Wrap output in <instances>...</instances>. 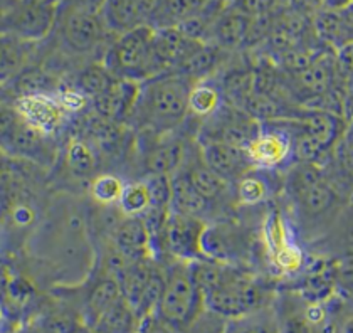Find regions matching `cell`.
<instances>
[{
	"label": "cell",
	"mask_w": 353,
	"mask_h": 333,
	"mask_svg": "<svg viewBox=\"0 0 353 333\" xmlns=\"http://www.w3.org/2000/svg\"><path fill=\"white\" fill-rule=\"evenodd\" d=\"M56 26L59 28L63 48L74 56L93 54L111 36L99 14L83 12L63 6Z\"/></svg>",
	"instance_id": "ba28073f"
},
{
	"label": "cell",
	"mask_w": 353,
	"mask_h": 333,
	"mask_svg": "<svg viewBox=\"0 0 353 333\" xmlns=\"http://www.w3.org/2000/svg\"><path fill=\"white\" fill-rule=\"evenodd\" d=\"M224 105L221 90H219L216 79H204L192 86L189 94V117L207 120Z\"/></svg>",
	"instance_id": "f1b7e54d"
},
{
	"label": "cell",
	"mask_w": 353,
	"mask_h": 333,
	"mask_svg": "<svg viewBox=\"0 0 353 333\" xmlns=\"http://www.w3.org/2000/svg\"><path fill=\"white\" fill-rule=\"evenodd\" d=\"M210 0H162L152 28H176L187 19L204 12Z\"/></svg>",
	"instance_id": "4dcf8cb0"
},
{
	"label": "cell",
	"mask_w": 353,
	"mask_h": 333,
	"mask_svg": "<svg viewBox=\"0 0 353 333\" xmlns=\"http://www.w3.org/2000/svg\"><path fill=\"white\" fill-rule=\"evenodd\" d=\"M0 204H2V197H0Z\"/></svg>",
	"instance_id": "7dc6e473"
},
{
	"label": "cell",
	"mask_w": 353,
	"mask_h": 333,
	"mask_svg": "<svg viewBox=\"0 0 353 333\" xmlns=\"http://www.w3.org/2000/svg\"><path fill=\"white\" fill-rule=\"evenodd\" d=\"M330 315L333 321L332 333H353V300H341L333 306V298L328 301Z\"/></svg>",
	"instance_id": "8d00e7d4"
},
{
	"label": "cell",
	"mask_w": 353,
	"mask_h": 333,
	"mask_svg": "<svg viewBox=\"0 0 353 333\" xmlns=\"http://www.w3.org/2000/svg\"><path fill=\"white\" fill-rule=\"evenodd\" d=\"M313 32L325 48L340 51L353 44V2L340 10L316 9L313 19Z\"/></svg>",
	"instance_id": "e0dca14e"
},
{
	"label": "cell",
	"mask_w": 353,
	"mask_h": 333,
	"mask_svg": "<svg viewBox=\"0 0 353 333\" xmlns=\"http://www.w3.org/2000/svg\"><path fill=\"white\" fill-rule=\"evenodd\" d=\"M49 140L51 137L42 135L26 123L14 105H0V148L3 152L46 165L56 157Z\"/></svg>",
	"instance_id": "8992f818"
},
{
	"label": "cell",
	"mask_w": 353,
	"mask_h": 333,
	"mask_svg": "<svg viewBox=\"0 0 353 333\" xmlns=\"http://www.w3.org/2000/svg\"><path fill=\"white\" fill-rule=\"evenodd\" d=\"M152 41V26H140L111 37L101 61L117 78L138 83L147 81L153 78Z\"/></svg>",
	"instance_id": "5b68a950"
},
{
	"label": "cell",
	"mask_w": 353,
	"mask_h": 333,
	"mask_svg": "<svg viewBox=\"0 0 353 333\" xmlns=\"http://www.w3.org/2000/svg\"><path fill=\"white\" fill-rule=\"evenodd\" d=\"M202 254L214 261L243 264L249 256V239L231 222H207L202 234Z\"/></svg>",
	"instance_id": "7c38bea8"
},
{
	"label": "cell",
	"mask_w": 353,
	"mask_h": 333,
	"mask_svg": "<svg viewBox=\"0 0 353 333\" xmlns=\"http://www.w3.org/2000/svg\"><path fill=\"white\" fill-rule=\"evenodd\" d=\"M111 246L130 261L153 258L152 241L141 217L123 216L110 234ZM155 259V258H153Z\"/></svg>",
	"instance_id": "ac0fdd59"
},
{
	"label": "cell",
	"mask_w": 353,
	"mask_h": 333,
	"mask_svg": "<svg viewBox=\"0 0 353 333\" xmlns=\"http://www.w3.org/2000/svg\"><path fill=\"white\" fill-rule=\"evenodd\" d=\"M352 2H353V0H352Z\"/></svg>",
	"instance_id": "681fc988"
},
{
	"label": "cell",
	"mask_w": 353,
	"mask_h": 333,
	"mask_svg": "<svg viewBox=\"0 0 353 333\" xmlns=\"http://www.w3.org/2000/svg\"><path fill=\"white\" fill-rule=\"evenodd\" d=\"M165 270L167 276L155 315L183 333L205 310L204 296L192 276L189 263L170 259Z\"/></svg>",
	"instance_id": "277c9868"
},
{
	"label": "cell",
	"mask_w": 353,
	"mask_h": 333,
	"mask_svg": "<svg viewBox=\"0 0 353 333\" xmlns=\"http://www.w3.org/2000/svg\"><path fill=\"white\" fill-rule=\"evenodd\" d=\"M152 205V195H150L147 183H145L143 179H140V181L126 182L117 209L126 217H140Z\"/></svg>",
	"instance_id": "e575fe53"
},
{
	"label": "cell",
	"mask_w": 353,
	"mask_h": 333,
	"mask_svg": "<svg viewBox=\"0 0 353 333\" xmlns=\"http://www.w3.org/2000/svg\"><path fill=\"white\" fill-rule=\"evenodd\" d=\"M281 194L296 236L313 244L328 234L350 204L326 179L323 167L314 163H291L285 170Z\"/></svg>",
	"instance_id": "6da1fadb"
},
{
	"label": "cell",
	"mask_w": 353,
	"mask_h": 333,
	"mask_svg": "<svg viewBox=\"0 0 353 333\" xmlns=\"http://www.w3.org/2000/svg\"><path fill=\"white\" fill-rule=\"evenodd\" d=\"M137 328L138 316L135 310L121 296L106 312H103L91 330L96 333H137Z\"/></svg>",
	"instance_id": "83f0119b"
},
{
	"label": "cell",
	"mask_w": 353,
	"mask_h": 333,
	"mask_svg": "<svg viewBox=\"0 0 353 333\" xmlns=\"http://www.w3.org/2000/svg\"><path fill=\"white\" fill-rule=\"evenodd\" d=\"M114 79H117V76L105 66V63L103 61H96V63L88 64L86 68H83L78 72L74 88L81 91L83 94H86L91 101L98 94L105 93L111 84L114 83Z\"/></svg>",
	"instance_id": "d6a6232c"
},
{
	"label": "cell",
	"mask_w": 353,
	"mask_h": 333,
	"mask_svg": "<svg viewBox=\"0 0 353 333\" xmlns=\"http://www.w3.org/2000/svg\"><path fill=\"white\" fill-rule=\"evenodd\" d=\"M190 271L204 296L205 310L234 320L274 303L276 290L244 264L214 259L190 261Z\"/></svg>",
	"instance_id": "7a4b0ae2"
},
{
	"label": "cell",
	"mask_w": 353,
	"mask_h": 333,
	"mask_svg": "<svg viewBox=\"0 0 353 333\" xmlns=\"http://www.w3.org/2000/svg\"><path fill=\"white\" fill-rule=\"evenodd\" d=\"M64 162L74 177L88 179L94 175L96 168H98V150L90 140L74 137L68 141Z\"/></svg>",
	"instance_id": "f546056e"
},
{
	"label": "cell",
	"mask_w": 353,
	"mask_h": 333,
	"mask_svg": "<svg viewBox=\"0 0 353 333\" xmlns=\"http://www.w3.org/2000/svg\"><path fill=\"white\" fill-rule=\"evenodd\" d=\"M270 174L271 170L252 168L251 172H248L234 183V197H236L237 205L258 208V205L264 204L274 194L270 182Z\"/></svg>",
	"instance_id": "4316f807"
},
{
	"label": "cell",
	"mask_w": 353,
	"mask_h": 333,
	"mask_svg": "<svg viewBox=\"0 0 353 333\" xmlns=\"http://www.w3.org/2000/svg\"><path fill=\"white\" fill-rule=\"evenodd\" d=\"M352 79H353V78H352Z\"/></svg>",
	"instance_id": "f907efd6"
},
{
	"label": "cell",
	"mask_w": 353,
	"mask_h": 333,
	"mask_svg": "<svg viewBox=\"0 0 353 333\" xmlns=\"http://www.w3.org/2000/svg\"><path fill=\"white\" fill-rule=\"evenodd\" d=\"M14 3H15V0H0V24H2L3 17L9 14V10L12 9ZM0 29H2V28H0Z\"/></svg>",
	"instance_id": "ee69618b"
},
{
	"label": "cell",
	"mask_w": 353,
	"mask_h": 333,
	"mask_svg": "<svg viewBox=\"0 0 353 333\" xmlns=\"http://www.w3.org/2000/svg\"><path fill=\"white\" fill-rule=\"evenodd\" d=\"M201 126L197 141H224L241 148L248 147L261 130V123L252 120L245 111L228 103L202 121Z\"/></svg>",
	"instance_id": "30bf717a"
},
{
	"label": "cell",
	"mask_w": 353,
	"mask_h": 333,
	"mask_svg": "<svg viewBox=\"0 0 353 333\" xmlns=\"http://www.w3.org/2000/svg\"><path fill=\"white\" fill-rule=\"evenodd\" d=\"M194 84L175 71L141 81L126 126L157 137L176 132L189 118V94Z\"/></svg>",
	"instance_id": "3957f363"
},
{
	"label": "cell",
	"mask_w": 353,
	"mask_h": 333,
	"mask_svg": "<svg viewBox=\"0 0 353 333\" xmlns=\"http://www.w3.org/2000/svg\"><path fill=\"white\" fill-rule=\"evenodd\" d=\"M0 32H2V29H0Z\"/></svg>",
	"instance_id": "c3c4849f"
},
{
	"label": "cell",
	"mask_w": 353,
	"mask_h": 333,
	"mask_svg": "<svg viewBox=\"0 0 353 333\" xmlns=\"http://www.w3.org/2000/svg\"><path fill=\"white\" fill-rule=\"evenodd\" d=\"M172 182V197H170V210L179 214H185V216L201 217L207 221V216L212 212L214 202L207 201L201 194L195 190L192 185L185 172L176 170L170 177Z\"/></svg>",
	"instance_id": "7402d4cb"
},
{
	"label": "cell",
	"mask_w": 353,
	"mask_h": 333,
	"mask_svg": "<svg viewBox=\"0 0 353 333\" xmlns=\"http://www.w3.org/2000/svg\"><path fill=\"white\" fill-rule=\"evenodd\" d=\"M228 320L217 313L204 310L183 333H225Z\"/></svg>",
	"instance_id": "f35d334b"
},
{
	"label": "cell",
	"mask_w": 353,
	"mask_h": 333,
	"mask_svg": "<svg viewBox=\"0 0 353 333\" xmlns=\"http://www.w3.org/2000/svg\"><path fill=\"white\" fill-rule=\"evenodd\" d=\"M36 42H29L15 34L0 32V86L12 83L29 68Z\"/></svg>",
	"instance_id": "ffe728a7"
},
{
	"label": "cell",
	"mask_w": 353,
	"mask_h": 333,
	"mask_svg": "<svg viewBox=\"0 0 353 333\" xmlns=\"http://www.w3.org/2000/svg\"><path fill=\"white\" fill-rule=\"evenodd\" d=\"M140 135L147 137L150 140L143 148V168L150 174H162V175H174L176 170H180V167L183 165L187 159V153H189V147L185 145V141L179 137H175L174 133H168V135Z\"/></svg>",
	"instance_id": "5bb4252c"
},
{
	"label": "cell",
	"mask_w": 353,
	"mask_h": 333,
	"mask_svg": "<svg viewBox=\"0 0 353 333\" xmlns=\"http://www.w3.org/2000/svg\"><path fill=\"white\" fill-rule=\"evenodd\" d=\"M182 170L187 174V177H189L192 185L195 187V190H197L202 197H205L207 201L216 204L217 201H221V199H224L225 195L229 194L231 183L224 181L222 177H219L216 172L210 170V168L202 162L201 152H197V155L192 157L189 150L185 162H183L182 165Z\"/></svg>",
	"instance_id": "603a6c76"
},
{
	"label": "cell",
	"mask_w": 353,
	"mask_h": 333,
	"mask_svg": "<svg viewBox=\"0 0 353 333\" xmlns=\"http://www.w3.org/2000/svg\"><path fill=\"white\" fill-rule=\"evenodd\" d=\"M229 2H231V3H234V2H237V0H229Z\"/></svg>",
	"instance_id": "bcb514c9"
},
{
	"label": "cell",
	"mask_w": 353,
	"mask_h": 333,
	"mask_svg": "<svg viewBox=\"0 0 353 333\" xmlns=\"http://www.w3.org/2000/svg\"><path fill=\"white\" fill-rule=\"evenodd\" d=\"M245 153L258 170H286L291 163V135L285 120L261 123L259 133L245 147Z\"/></svg>",
	"instance_id": "8fae6325"
},
{
	"label": "cell",
	"mask_w": 353,
	"mask_h": 333,
	"mask_svg": "<svg viewBox=\"0 0 353 333\" xmlns=\"http://www.w3.org/2000/svg\"><path fill=\"white\" fill-rule=\"evenodd\" d=\"M229 54L231 52L224 51L212 42H202L175 72H180L194 83L204 81L219 74V71L228 63Z\"/></svg>",
	"instance_id": "44dd1931"
},
{
	"label": "cell",
	"mask_w": 353,
	"mask_h": 333,
	"mask_svg": "<svg viewBox=\"0 0 353 333\" xmlns=\"http://www.w3.org/2000/svg\"><path fill=\"white\" fill-rule=\"evenodd\" d=\"M143 181L147 183L150 195H152L153 205H159V208H170V197H172L170 175L150 174V175H145Z\"/></svg>",
	"instance_id": "d590c367"
},
{
	"label": "cell",
	"mask_w": 353,
	"mask_h": 333,
	"mask_svg": "<svg viewBox=\"0 0 353 333\" xmlns=\"http://www.w3.org/2000/svg\"><path fill=\"white\" fill-rule=\"evenodd\" d=\"M140 91V83L117 78L105 93L90 101L91 110L98 117L126 125Z\"/></svg>",
	"instance_id": "2e32d148"
},
{
	"label": "cell",
	"mask_w": 353,
	"mask_h": 333,
	"mask_svg": "<svg viewBox=\"0 0 353 333\" xmlns=\"http://www.w3.org/2000/svg\"><path fill=\"white\" fill-rule=\"evenodd\" d=\"M350 204L353 205V192H352V195H350Z\"/></svg>",
	"instance_id": "f6af8a7d"
},
{
	"label": "cell",
	"mask_w": 353,
	"mask_h": 333,
	"mask_svg": "<svg viewBox=\"0 0 353 333\" xmlns=\"http://www.w3.org/2000/svg\"><path fill=\"white\" fill-rule=\"evenodd\" d=\"M197 143L202 162L229 183H236L243 175L254 168L249 162L245 148L224 141H197Z\"/></svg>",
	"instance_id": "9a60e30c"
},
{
	"label": "cell",
	"mask_w": 353,
	"mask_h": 333,
	"mask_svg": "<svg viewBox=\"0 0 353 333\" xmlns=\"http://www.w3.org/2000/svg\"><path fill=\"white\" fill-rule=\"evenodd\" d=\"M56 101L59 103V106L66 113H81L83 110H86L90 106V98L86 94H83L81 91L76 90L74 86L64 88L61 86L59 90L54 93Z\"/></svg>",
	"instance_id": "74e56055"
},
{
	"label": "cell",
	"mask_w": 353,
	"mask_h": 333,
	"mask_svg": "<svg viewBox=\"0 0 353 333\" xmlns=\"http://www.w3.org/2000/svg\"><path fill=\"white\" fill-rule=\"evenodd\" d=\"M14 108L26 123L46 137H52L59 132L68 117L66 111L56 101L54 94H21L15 99Z\"/></svg>",
	"instance_id": "4fadbf2b"
},
{
	"label": "cell",
	"mask_w": 353,
	"mask_h": 333,
	"mask_svg": "<svg viewBox=\"0 0 353 333\" xmlns=\"http://www.w3.org/2000/svg\"><path fill=\"white\" fill-rule=\"evenodd\" d=\"M99 15L111 36H120L140 26H148L140 0H106Z\"/></svg>",
	"instance_id": "cb8c5ba5"
},
{
	"label": "cell",
	"mask_w": 353,
	"mask_h": 333,
	"mask_svg": "<svg viewBox=\"0 0 353 333\" xmlns=\"http://www.w3.org/2000/svg\"><path fill=\"white\" fill-rule=\"evenodd\" d=\"M137 333H180V332L175 330L172 325H168L167 321L159 319V316L153 313V315H148L140 320Z\"/></svg>",
	"instance_id": "60d3db41"
},
{
	"label": "cell",
	"mask_w": 353,
	"mask_h": 333,
	"mask_svg": "<svg viewBox=\"0 0 353 333\" xmlns=\"http://www.w3.org/2000/svg\"><path fill=\"white\" fill-rule=\"evenodd\" d=\"M281 0H237L231 6L239 9L248 17H261V15L278 12Z\"/></svg>",
	"instance_id": "ab89813d"
},
{
	"label": "cell",
	"mask_w": 353,
	"mask_h": 333,
	"mask_svg": "<svg viewBox=\"0 0 353 333\" xmlns=\"http://www.w3.org/2000/svg\"><path fill=\"white\" fill-rule=\"evenodd\" d=\"M61 14V0H15L0 28L21 39L39 42L52 32Z\"/></svg>",
	"instance_id": "52a82bcc"
},
{
	"label": "cell",
	"mask_w": 353,
	"mask_h": 333,
	"mask_svg": "<svg viewBox=\"0 0 353 333\" xmlns=\"http://www.w3.org/2000/svg\"><path fill=\"white\" fill-rule=\"evenodd\" d=\"M279 333H318L303 310V298L293 290H283L274 298Z\"/></svg>",
	"instance_id": "d4e9b609"
},
{
	"label": "cell",
	"mask_w": 353,
	"mask_h": 333,
	"mask_svg": "<svg viewBox=\"0 0 353 333\" xmlns=\"http://www.w3.org/2000/svg\"><path fill=\"white\" fill-rule=\"evenodd\" d=\"M106 0H61V6L69 7V9L83 10L90 14H101Z\"/></svg>",
	"instance_id": "b9f144b4"
},
{
	"label": "cell",
	"mask_w": 353,
	"mask_h": 333,
	"mask_svg": "<svg viewBox=\"0 0 353 333\" xmlns=\"http://www.w3.org/2000/svg\"><path fill=\"white\" fill-rule=\"evenodd\" d=\"M125 185L126 182L120 175L105 172V174H98L91 179L90 195L101 208H117Z\"/></svg>",
	"instance_id": "836d02e7"
},
{
	"label": "cell",
	"mask_w": 353,
	"mask_h": 333,
	"mask_svg": "<svg viewBox=\"0 0 353 333\" xmlns=\"http://www.w3.org/2000/svg\"><path fill=\"white\" fill-rule=\"evenodd\" d=\"M352 3V0H318V9L321 10H340Z\"/></svg>",
	"instance_id": "7bdbcfd3"
},
{
	"label": "cell",
	"mask_w": 353,
	"mask_h": 333,
	"mask_svg": "<svg viewBox=\"0 0 353 333\" xmlns=\"http://www.w3.org/2000/svg\"><path fill=\"white\" fill-rule=\"evenodd\" d=\"M225 333H279L274 303L239 319L228 320Z\"/></svg>",
	"instance_id": "1f68e13d"
},
{
	"label": "cell",
	"mask_w": 353,
	"mask_h": 333,
	"mask_svg": "<svg viewBox=\"0 0 353 333\" xmlns=\"http://www.w3.org/2000/svg\"><path fill=\"white\" fill-rule=\"evenodd\" d=\"M249 22H251V17H248L229 3L212 22L209 42L228 52L244 49L249 32Z\"/></svg>",
	"instance_id": "d6986e66"
},
{
	"label": "cell",
	"mask_w": 353,
	"mask_h": 333,
	"mask_svg": "<svg viewBox=\"0 0 353 333\" xmlns=\"http://www.w3.org/2000/svg\"><path fill=\"white\" fill-rule=\"evenodd\" d=\"M207 221L201 217L185 216L170 210L167 222L162 232L159 246V261L160 254L168 256L176 261H195L202 259V234L205 231Z\"/></svg>",
	"instance_id": "9c48e42d"
},
{
	"label": "cell",
	"mask_w": 353,
	"mask_h": 333,
	"mask_svg": "<svg viewBox=\"0 0 353 333\" xmlns=\"http://www.w3.org/2000/svg\"><path fill=\"white\" fill-rule=\"evenodd\" d=\"M123 296L118 279L113 274L105 273L98 281L94 283L93 288L88 293L86 300L83 303V320L86 328H91L96 320L103 315V312L110 308L111 305Z\"/></svg>",
	"instance_id": "484cf974"
}]
</instances>
